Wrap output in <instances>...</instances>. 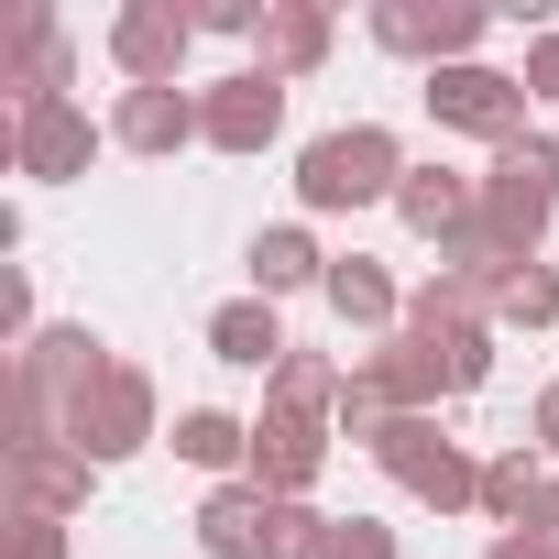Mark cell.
I'll return each mask as SVG.
<instances>
[{
	"label": "cell",
	"mask_w": 559,
	"mask_h": 559,
	"mask_svg": "<svg viewBox=\"0 0 559 559\" xmlns=\"http://www.w3.org/2000/svg\"><path fill=\"white\" fill-rule=\"evenodd\" d=\"M330 308H341V330H406V297H395V274L373 263V252H330V286H319Z\"/></svg>",
	"instance_id": "9a60e30c"
},
{
	"label": "cell",
	"mask_w": 559,
	"mask_h": 559,
	"mask_svg": "<svg viewBox=\"0 0 559 559\" xmlns=\"http://www.w3.org/2000/svg\"><path fill=\"white\" fill-rule=\"evenodd\" d=\"M493 330H559V274L548 263H504L493 274Z\"/></svg>",
	"instance_id": "7402d4cb"
},
{
	"label": "cell",
	"mask_w": 559,
	"mask_h": 559,
	"mask_svg": "<svg viewBox=\"0 0 559 559\" xmlns=\"http://www.w3.org/2000/svg\"><path fill=\"white\" fill-rule=\"evenodd\" d=\"M341 384H352L341 362H319V352H286L263 395H274V406H297V417H341Z\"/></svg>",
	"instance_id": "603a6c76"
},
{
	"label": "cell",
	"mask_w": 559,
	"mask_h": 559,
	"mask_svg": "<svg viewBox=\"0 0 559 559\" xmlns=\"http://www.w3.org/2000/svg\"><path fill=\"white\" fill-rule=\"evenodd\" d=\"M0 88H12V121H34V110H56L78 88V45H67V23L45 0H12V12H0Z\"/></svg>",
	"instance_id": "7a4b0ae2"
},
{
	"label": "cell",
	"mask_w": 559,
	"mask_h": 559,
	"mask_svg": "<svg viewBox=\"0 0 559 559\" xmlns=\"http://www.w3.org/2000/svg\"><path fill=\"white\" fill-rule=\"evenodd\" d=\"M263 559H330V515H319V504H274Z\"/></svg>",
	"instance_id": "d4e9b609"
},
{
	"label": "cell",
	"mask_w": 559,
	"mask_h": 559,
	"mask_svg": "<svg viewBox=\"0 0 559 559\" xmlns=\"http://www.w3.org/2000/svg\"><path fill=\"white\" fill-rule=\"evenodd\" d=\"M373 373H384V395H395V417H439V395H461L450 384V352L439 341H417V330H395L384 352H362Z\"/></svg>",
	"instance_id": "5bb4252c"
},
{
	"label": "cell",
	"mask_w": 559,
	"mask_h": 559,
	"mask_svg": "<svg viewBox=\"0 0 559 559\" xmlns=\"http://www.w3.org/2000/svg\"><path fill=\"white\" fill-rule=\"evenodd\" d=\"M515 537H548V548H559V483H548V493H537V515H526V526H515Z\"/></svg>",
	"instance_id": "f546056e"
},
{
	"label": "cell",
	"mask_w": 559,
	"mask_h": 559,
	"mask_svg": "<svg viewBox=\"0 0 559 559\" xmlns=\"http://www.w3.org/2000/svg\"><path fill=\"white\" fill-rule=\"evenodd\" d=\"M12 559H67V526H56V515H23V526H12Z\"/></svg>",
	"instance_id": "f1b7e54d"
},
{
	"label": "cell",
	"mask_w": 559,
	"mask_h": 559,
	"mask_svg": "<svg viewBox=\"0 0 559 559\" xmlns=\"http://www.w3.org/2000/svg\"><path fill=\"white\" fill-rule=\"evenodd\" d=\"M330 559H395V526H373V515H330Z\"/></svg>",
	"instance_id": "484cf974"
},
{
	"label": "cell",
	"mask_w": 559,
	"mask_h": 559,
	"mask_svg": "<svg viewBox=\"0 0 559 559\" xmlns=\"http://www.w3.org/2000/svg\"><path fill=\"white\" fill-rule=\"evenodd\" d=\"M330 45H341V23L319 12V0H274L263 34H252V67L297 88V78H319V67H330Z\"/></svg>",
	"instance_id": "8fae6325"
},
{
	"label": "cell",
	"mask_w": 559,
	"mask_h": 559,
	"mask_svg": "<svg viewBox=\"0 0 559 559\" xmlns=\"http://www.w3.org/2000/svg\"><path fill=\"white\" fill-rule=\"evenodd\" d=\"M88 472H99V461L67 450V439H56V450H12V493H23V515H56V526L88 504Z\"/></svg>",
	"instance_id": "e0dca14e"
},
{
	"label": "cell",
	"mask_w": 559,
	"mask_h": 559,
	"mask_svg": "<svg viewBox=\"0 0 559 559\" xmlns=\"http://www.w3.org/2000/svg\"><path fill=\"white\" fill-rule=\"evenodd\" d=\"M209 352L274 384V362H286L297 341H286V319H274V297H230V308H209Z\"/></svg>",
	"instance_id": "2e32d148"
},
{
	"label": "cell",
	"mask_w": 559,
	"mask_h": 559,
	"mask_svg": "<svg viewBox=\"0 0 559 559\" xmlns=\"http://www.w3.org/2000/svg\"><path fill=\"white\" fill-rule=\"evenodd\" d=\"M526 428H537V450H559V384L537 395V417H526Z\"/></svg>",
	"instance_id": "4dcf8cb0"
},
{
	"label": "cell",
	"mask_w": 559,
	"mask_h": 559,
	"mask_svg": "<svg viewBox=\"0 0 559 559\" xmlns=\"http://www.w3.org/2000/svg\"><path fill=\"white\" fill-rule=\"evenodd\" d=\"M395 187H406V143H395L384 121H341V132H319V143L297 154V198H308L319 219H341V209H395Z\"/></svg>",
	"instance_id": "6da1fadb"
},
{
	"label": "cell",
	"mask_w": 559,
	"mask_h": 559,
	"mask_svg": "<svg viewBox=\"0 0 559 559\" xmlns=\"http://www.w3.org/2000/svg\"><path fill=\"white\" fill-rule=\"evenodd\" d=\"M176 461H198V472H252V417L187 406V417H176Z\"/></svg>",
	"instance_id": "ffe728a7"
},
{
	"label": "cell",
	"mask_w": 559,
	"mask_h": 559,
	"mask_svg": "<svg viewBox=\"0 0 559 559\" xmlns=\"http://www.w3.org/2000/svg\"><path fill=\"white\" fill-rule=\"evenodd\" d=\"M297 286H330V252L308 219H274L252 230V297H297Z\"/></svg>",
	"instance_id": "d6986e66"
},
{
	"label": "cell",
	"mask_w": 559,
	"mask_h": 559,
	"mask_svg": "<svg viewBox=\"0 0 559 559\" xmlns=\"http://www.w3.org/2000/svg\"><path fill=\"white\" fill-rule=\"evenodd\" d=\"M472 209H483V176H461V165H406V187H395V219L417 241H461Z\"/></svg>",
	"instance_id": "7c38bea8"
},
{
	"label": "cell",
	"mask_w": 559,
	"mask_h": 559,
	"mask_svg": "<svg viewBox=\"0 0 559 559\" xmlns=\"http://www.w3.org/2000/svg\"><path fill=\"white\" fill-rule=\"evenodd\" d=\"M483 559H559V548H548V537H493Z\"/></svg>",
	"instance_id": "1f68e13d"
},
{
	"label": "cell",
	"mask_w": 559,
	"mask_h": 559,
	"mask_svg": "<svg viewBox=\"0 0 559 559\" xmlns=\"http://www.w3.org/2000/svg\"><path fill=\"white\" fill-rule=\"evenodd\" d=\"M187 45H198V12H176V0H132V12L110 23V67L132 88H176Z\"/></svg>",
	"instance_id": "52a82bcc"
},
{
	"label": "cell",
	"mask_w": 559,
	"mask_h": 559,
	"mask_svg": "<svg viewBox=\"0 0 559 559\" xmlns=\"http://www.w3.org/2000/svg\"><path fill=\"white\" fill-rule=\"evenodd\" d=\"M110 143H121V154H187V143H209V132H198V99H187V88H121Z\"/></svg>",
	"instance_id": "4fadbf2b"
},
{
	"label": "cell",
	"mask_w": 559,
	"mask_h": 559,
	"mask_svg": "<svg viewBox=\"0 0 559 559\" xmlns=\"http://www.w3.org/2000/svg\"><path fill=\"white\" fill-rule=\"evenodd\" d=\"M110 132L78 110V99H56V110H34V121H12V176H34V187H67V176H88V154H99Z\"/></svg>",
	"instance_id": "ba28073f"
},
{
	"label": "cell",
	"mask_w": 559,
	"mask_h": 559,
	"mask_svg": "<svg viewBox=\"0 0 559 559\" xmlns=\"http://www.w3.org/2000/svg\"><path fill=\"white\" fill-rule=\"evenodd\" d=\"M319 472H330V417H297V406L263 395V417H252V472H241V483H263L274 504H308Z\"/></svg>",
	"instance_id": "5b68a950"
},
{
	"label": "cell",
	"mask_w": 559,
	"mask_h": 559,
	"mask_svg": "<svg viewBox=\"0 0 559 559\" xmlns=\"http://www.w3.org/2000/svg\"><path fill=\"white\" fill-rule=\"evenodd\" d=\"M428 110H439V132H472V143H526V78H504V67H439L428 78Z\"/></svg>",
	"instance_id": "277c9868"
},
{
	"label": "cell",
	"mask_w": 559,
	"mask_h": 559,
	"mask_svg": "<svg viewBox=\"0 0 559 559\" xmlns=\"http://www.w3.org/2000/svg\"><path fill=\"white\" fill-rule=\"evenodd\" d=\"M198 132H209V154H263L274 132H286V78L230 67L219 88H198Z\"/></svg>",
	"instance_id": "8992f818"
},
{
	"label": "cell",
	"mask_w": 559,
	"mask_h": 559,
	"mask_svg": "<svg viewBox=\"0 0 559 559\" xmlns=\"http://www.w3.org/2000/svg\"><path fill=\"white\" fill-rule=\"evenodd\" d=\"M515 78H526V99H559V34H537V45H526V67H515Z\"/></svg>",
	"instance_id": "83f0119b"
},
{
	"label": "cell",
	"mask_w": 559,
	"mask_h": 559,
	"mask_svg": "<svg viewBox=\"0 0 559 559\" xmlns=\"http://www.w3.org/2000/svg\"><path fill=\"white\" fill-rule=\"evenodd\" d=\"M263 537H274V493L263 483H219L198 504V548L209 559H263Z\"/></svg>",
	"instance_id": "ac0fdd59"
},
{
	"label": "cell",
	"mask_w": 559,
	"mask_h": 559,
	"mask_svg": "<svg viewBox=\"0 0 559 559\" xmlns=\"http://www.w3.org/2000/svg\"><path fill=\"white\" fill-rule=\"evenodd\" d=\"M537 493H548V472H537V450H493V461H483V515H493L504 537H515V526L537 515Z\"/></svg>",
	"instance_id": "44dd1931"
},
{
	"label": "cell",
	"mask_w": 559,
	"mask_h": 559,
	"mask_svg": "<svg viewBox=\"0 0 559 559\" xmlns=\"http://www.w3.org/2000/svg\"><path fill=\"white\" fill-rule=\"evenodd\" d=\"M373 45H384V56H417V67L439 78V67H472L483 12H428V0H384V12H373Z\"/></svg>",
	"instance_id": "9c48e42d"
},
{
	"label": "cell",
	"mask_w": 559,
	"mask_h": 559,
	"mask_svg": "<svg viewBox=\"0 0 559 559\" xmlns=\"http://www.w3.org/2000/svg\"><path fill=\"white\" fill-rule=\"evenodd\" d=\"M274 0H198V34H263Z\"/></svg>",
	"instance_id": "4316f807"
},
{
	"label": "cell",
	"mask_w": 559,
	"mask_h": 559,
	"mask_svg": "<svg viewBox=\"0 0 559 559\" xmlns=\"http://www.w3.org/2000/svg\"><path fill=\"white\" fill-rule=\"evenodd\" d=\"M143 439H154V373H143V362H121V373L88 395V417H78V450H88V461H132Z\"/></svg>",
	"instance_id": "30bf717a"
},
{
	"label": "cell",
	"mask_w": 559,
	"mask_h": 559,
	"mask_svg": "<svg viewBox=\"0 0 559 559\" xmlns=\"http://www.w3.org/2000/svg\"><path fill=\"white\" fill-rule=\"evenodd\" d=\"M330 428H341V439H362V450L395 428V395H384V373H373V362H352V384H341V417H330Z\"/></svg>",
	"instance_id": "cb8c5ba5"
},
{
	"label": "cell",
	"mask_w": 559,
	"mask_h": 559,
	"mask_svg": "<svg viewBox=\"0 0 559 559\" xmlns=\"http://www.w3.org/2000/svg\"><path fill=\"white\" fill-rule=\"evenodd\" d=\"M373 472H384V483H406V493H417V504H439V515L483 504V461H472L461 439H439V417H395V428L373 439Z\"/></svg>",
	"instance_id": "3957f363"
}]
</instances>
